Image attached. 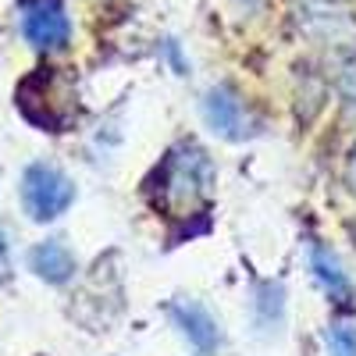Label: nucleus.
Instances as JSON below:
<instances>
[{
    "instance_id": "obj_6",
    "label": "nucleus",
    "mask_w": 356,
    "mask_h": 356,
    "mask_svg": "<svg viewBox=\"0 0 356 356\" xmlns=\"http://www.w3.org/2000/svg\"><path fill=\"white\" fill-rule=\"evenodd\" d=\"M168 314L175 317L178 332L189 339V346H196L203 356H214L221 346V332H218V321L207 314L196 300H175L168 307Z\"/></svg>"
},
{
    "instance_id": "obj_11",
    "label": "nucleus",
    "mask_w": 356,
    "mask_h": 356,
    "mask_svg": "<svg viewBox=\"0 0 356 356\" xmlns=\"http://www.w3.org/2000/svg\"><path fill=\"white\" fill-rule=\"evenodd\" d=\"M11 271H15V264H11V239H8V228L0 225V285L11 282Z\"/></svg>"
},
{
    "instance_id": "obj_4",
    "label": "nucleus",
    "mask_w": 356,
    "mask_h": 356,
    "mask_svg": "<svg viewBox=\"0 0 356 356\" xmlns=\"http://www.w3.org/2000/svg\"><path fill=\"white\" fill-rule=\"evenodd\" d=\"M22 36L43 54L61 50L72 40V22L65 0H22Z\"/></svg>"
},
{
    "instance_id": "obj_9",
    "label": "nucleus",
    "mask_w": 356,
    "mask_h": 356,
    "mask_svg": "<svg viewBox=\"0 0 356 356\" xmlns=\"http://www.w3.org/2000/svg\"><path fill=\"white\" fill-rule=\"evenodd\" d=\"M324 339H328L332 356H356V332L349 328V324H332Z\"/></svg>"
},
{
    "instance_id": "obj_10",
    "label": "nucleus",
    "mask_w": 356,
    "mask_h": 356,
    "mask_svg": "<svg viewBox=\"0 0 356 356\" xmlns=\"http://www.w3.org/2000/svg\"><path fill=\"white\" fill-rule=\"evenodd\" d=\"M260 321L264 324H271L282 317V289L278 285H260Z\"/></svg>"
},
{
    "instance_id": "obj_8",
    "label": "nucleus",
    "mask_w": 356,
    "mask_h": 356,
    "mask_svg": "<svg viewBox=\"0 0 356 356\" xmlns=\"http://www.w3.org/2000/svg\"><path fill=\"white\" fill-rule=\"evenodd\" d=\"M310 267H314V278L321 282V289L332 296L335 303H349V296H353V289H349V282H346V275H342V267H339V260L324 250V246H310Z\"/></svg>"
},
{
    "instance_id": "obj_2",
    "label": "nucleus",
    "mask_w": 356,
    "mask_h": 356,
    "mask_svg": "<svg viewBox=\"0 0 356 356\" xmlns=\"http://www.w3.org/2000/svg\"><path fill=\"white\" fill-rule=\"evenodd\" d=\"M18 107L36 129L47 132H65L79 114L72 86L57 75V68H36L18 86Z\"/></svg>"
},
{
    "instance_id": "obj_5",
    "label": "nucleus",
    "mask_w": 356,
    "mask_h": 356,
    "mask_svg": "<svg viewBox=\"0 0 356 356\" xmlns=\"http://www.w3.org/2000/svg\"><path fill=\"white\" fill-rule=\"evenodd\" d=\"M203 118H207V125H211L221 139H232V143H239L246 136H253V118L246 114L243 100L232 93L228 86H218L207 93L203 100Z\"/></svg>"
},
{
    "instance_id": "obj_1",
    "label": "nucleus",
    "mask_w": 356,
    "mask_h": 356,
    "mask_svg": "<svg viewBox=\"0 0 356 356\" xmlns=\"http://www.w3.org/2000/svg\"><path fill=\"white\" fill-rule=\"evenodd\" d=\"M214 168L196 143H178L168 150V157L157 164V171L146 178V196L154 211L168 221L175 218H203L207 196H211Z\"/></svg>"
},
{
    "instance_id": "obj_7",
    "label": "nucleus",
    "mask_w": 356,
    "mask_h": 356,
    "mask_svg": "<svg viewBox=\"0 0 356 356\" xmlns=\"http://www.w3.org/2000/svg\"><path fill=\"white\" fill-rule=\"evenodd\" d=\"M29 267H33L43 282L65 285V282H72V275H75V257H72V250H68L61 239H47V243H40V246L29 250Z\"/></svg>"
},
{
    "instance_id": "obj_3",
    "label": "nucleus",
    "mask_w": 356,
    "mask_h": 356,
    "mask_svg": "<svg viewBox=\"0 0 356 356\" xmlns=\"http://www.w3.org/2000/svg\"><path fill=\"white\" fill-rule=\"evenodd\" d=\"M75 200V186L72 178L54 168V164H29L22 175V203H25V214L47 225L57 221Z\"/></svg>"
}]
</instances>
